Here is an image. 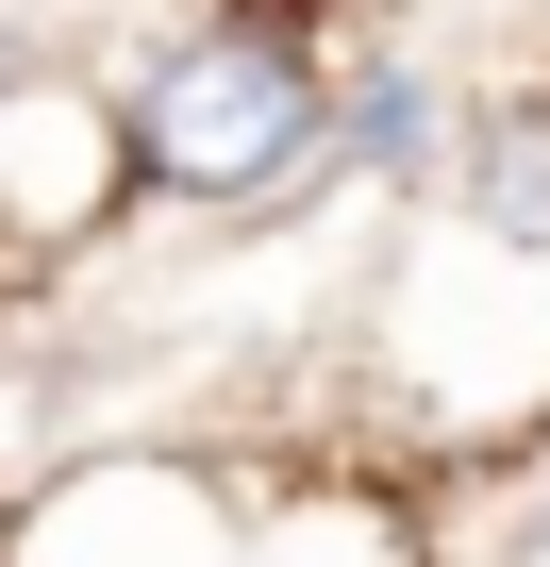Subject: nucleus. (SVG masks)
Segmentation results:
<instances>
[{
	"label": "nucleus",
	"instance_id": "39448f33",
	"mask_svg": "<svg viewBox=\"0 0 550 567\" xmlns=\"http://www.w3.org/2000/svg\"><path fill=\"white\" fill-rule=\"evenodd\" d=\"M250 567H434V534L401 501H367V484H318L284 517H250Z\"/></svg>",
	"mask_w": 550,
	"mask_h": 567
},
{
	"label": "nucleus",
	"instance_id": "423d86ee",
	"mask_svg": "<svg viewBox=\"0 0 550 567\" xmlns=\"http://www.w3.org/2000/svg\"><path fill=\"white\" fill-rule=\"evenodd\" d=\"M0 84H18V51H0Z\"/></svg>",
	"mask_w": 550,
	"mask_h": 567
},
{
	"label": "nucleus",
	"instance_id": "7ed1b4c3",
	"mask_svg": "<svg viewBox=\"0 0 550 567\" xmlns=\"http://www.w3.org/2000/svg\"><path fill=\"white\" fill-rule=\"evenodd\" d=\"M117 200H151L134 184V101H84V84L18 68L0 84V234L51 250V234H101Z\"/></svg>",
	"mask_w": 550,
	"mask_h": 567
},
{
	"label": "nucleus",
	"instance_id": "20e7f679",
	"mask_svg": "<svg viewBox=\"0 0 550 567\" xmlns=\"http://www.w3.org/2000/svg\"><path fill=\"white\" fill-rule=\"evenodd\" d=\"M450 217H467L484 250H550V101L450 134Z\"/></svg>",
	"mask_w": 550,
	"mask_h": 567
},
{
	"label": "nucleus",
	"instance_id": "f03ea898",
	"mask_svg": "<svg viewBox=\"0 0 550 567\" xmlns=\"http://www.w3.org/2000/svg\"><path fill=\"white\" fill-rule=\"evenodd\" d=\"M0 567H250V501L184 451H84L18 501Z\"/></svg>",
	"mask_w": 550,
	"mask_h": 567
},
{
	"label": "nucleus",
	"instance_id": "f257e3e1",
	"mask_svg": "<svg viewBox=\"0 0 550 567\" xmlns=\"http://www.w3.org/2000/svg\"><path fill=\"white\" fill-rule=\"evenodd\" d=\"M334 151V51H301L284 18H200L151 84H134V184L151 200H284Z\"/></svg>",
	"mask_w": 550,
	"mask_h": 567
}]
</instances>
